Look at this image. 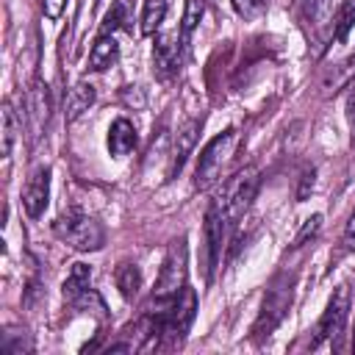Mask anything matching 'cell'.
I'll return each instance as SVG.
<instances>
[{"label": "cell", "mask_w": 355, "mask_h": 355, "mask_svg": "<svg viewBox=\"0 0 355 355\" xmlns=\"http://www.w3.org/2000/svg\"><path fill=\"white\" fill-rule=\"evenodd\" d=\"M22 130V116H17L11 100H3V158L11 155V147Z\"/></svg>", "instance_id": "ac0fdd59"}, {"label": "cell", "mask_w": 355, "mask_h": 355, "mask_svg": "<svg viewBox=\"0 0 355 355\" xmlns=\"http://www.w3.org/2000/svg\"><path fill=\"white\" fill-rule=\"evenodd\" d=\"M186 288V239H175L164 255V263H161V272H158V280H155V288L150 294V302H147V313H161L166 311L175 297Z\"/></svg>", "instance_id": "6da1fadb"}, {"label": "cell", "mask_w": 355, "mask_h": 355, "mask_svg": "<svg viewBox=\"0 0 355 355\" xmlns=\"http://www.w3.org/2000/svg\"><path fill=\"white\" fill-rule=\"evenodd\" d=\"M92 103H94V86L86 83V80L75 83V86L69 89V94H67V119L80 116L83 111H89Z\"/></svg>", "instance_id": "9a60e30c"}, {"label": "cell", "mask_w": 355, "mask_h": 355, "mask_svg": "<svg viewBox=\"0 0 355 355\" xmlns=\"http://www.w3.org/2000/svg\"><path fill=\"white\" fill-rule=\"evenodd\" d=\"M119 58V44L114 39V33H100L89 50V69L94 72H103L108 67H114Z\"/></svg>", "instance_id": "5bb4252c"}, {"label": "cell", "mask_w": 355, "mask_h": 355, "mask_svg": "<svg viewBox=\"0 0 355 355\" xmlns=\"http://www.w3.org/2000/svg\"><path fill=\"white\" fill-rule=\"evenodd\" d=\"M197 133H200V119H189V122H183V125L178 128V139H175V147H172V166H169V175H172V178L183 169L189 153L194 150Z\"/></svg>", "instance_id": "4fadbf2b"}, {"label": "cell", "mask_w": 355, "mask_h": 355, "mask_svg": "<svg viewBox=\"0 0 355 355\" xmlns=\"http://www.w3.org/2000/svg\"><path fill=\"white\" fill-rule=\"evenodd\" d=\"M64 302L78 308V311L97 313L100 319L108 316L103 297L92 288V269L86 263H72V269H69V275L64 280Z\"/></svg>", "instance_id": "52a82bcc"}, {"label": "cell", "mask_w": 355, "mask_h": 355, "mask_svg": "<svg viewBox=\"0 0 355 355\" xmlns=\"http://www.w3.org/2000/svg\"><path fill=\"white\" fill-rule=\"evenodd\" d=\"M164 14H166V0H144V6H141V33L153 36L161 28Z\"/></svg>", "instance_id": "44dd1931"}, {"label": "cell", "mask_w": 355, "mask_h": 355, "mask_svg": "<svg viewBox=\"0 0 355 355\" xmlns=\"http://www.w3.org/2000/svg\"><path fill=\"white\" fill-rule=\"evenodd\" d=\"M297 8H300V17H302L308 25L319 28V25H324V19H327L330 0H297Z\"/></svg>", "instance_id": "603a6c76"}, {"label": "cell", "mask_w": 355, "mask_h": 355, "mask_svg": "<svg viewBox=\"0 0 355 355\" xmlns=\"http://www.w3.org/2000/svg\"><path fill=\"white\" fill-rule=\"evenodd\" d=\"M322 227V216L319 214H313L311 219H305V225H302V230L297 233V239H294V247H302L305 244V239H311V236H316V230Z\"/></svg>", "instance_id": "484cf974"}, {"label": "cell", "mask_w": 355, "mask_h": 355, "mask_svg": "<svg viewBox=\"0 0 355 355\" xmlns=\"http://www.w3.org/2000/svg\"><path fill=\"white\" fill-rule=\"evenodd\" d=\"M136 141H139V136H136L133 122L125 116H116L108 128V153L114 158H125L128 153L136 150Z\"/></svg>", "instance_id": "7c38bea8"}, {"label": "cell", "mask_w": 355, "mask_h": 355, "mask_svg": "<svg viewBox=\"0 0 355 355\" xmlns=\"http://www.w3.org/2000/svg\"><path fill=\"white\" fill-rule=\"evenodd\" d=\"M230 3H233V11L244 19H258L269 8V0H230Z\"/></svg>", "instance_id": "d4e9b609"}, {"label": "cell", "mask_w": 355, "mask_h": 355, "mask_svg": "<svg viewBox=\"0 0 355 355\" xmlns=\"http://www.w3.org/2000/svg\"><path fill=\"white\" fill-rule=\"evenodd\" d=\"M180 33H161L153 44V72L158 80H169L180 69Z\"/></svg>", "instance_id": "ba28073f"}, {"label": "cell", "mask_w": 355, "mask_h": 355, "mask_svg": "<svg viewBox=\"0 0 355 355\" xmlns=\"http://www.w3.org/2000/svg\"><path fill=\"white\" fill-rule=\"evenodd\" d=\"M114 283H116V288H119V294L125 300H133L139 294V288H141V272H139V266L136 263H128V261L119 263L116 272H114Z\"/></svg>", "instance_id": "2e32d148"}, {"label": "cell", "mask_w": 355, "mask_h": 355, "mask_svg": "<svg viewBox=\"0 0 355 355\" xmlns=\"http://www.w3.org/2000/svg\"><path fill=\"white\" fill-rule=\"evenodd\" d=\"M116 28H128V3H125V0H116V3L111 6V11H108L105 19H103L100 33H114Z\"/></svg>", "instance_id": "cb8c5ba5"}, {"label": "cell", "mask_w": 355, "mask_h": 355, "mask_svg": "<svg viewBox=\"0 0 355 355\" xmlns=\"http://www.w3.org/2000/svg\"><path fill=\"white\" fill-rule=\"evenodd\" d=\"M355 25V0H344L333 14V42H347L349 31Z\"/></svg>", "instance_id": "d6986e66"}, {"label": "cell", "mask_w": 355, "mask_h": 355, "mask_svg": "<svg viewBox=\"0 0 355 355\" xmlns=\"http://www.w3.org/2000/svg\"><path fill=\"white\" fill-rule=\"evenodd\" d=\"M50 200V166H36L22 189V208L31 219H39Z\"/></svg>", "instance_id": "8fae6325"}, {"label": "cell", "mask_w": 355, "mask_h": 355, "mask_svg": "<svg viewBox=\"0 0 355 355\" xmlns=\"http://www.w3.org/2000/svg\"><path fill=\"white\" fill-rule=\"evenodd\" d=\"M347 122H349V130L355 136V83H352V89L347 94Z\"/></svg>", "instance_id": "f1b7e54d"}, {"label": "cell", "mask_w": 355, "mask_h": 355, "mask_svg": "<svg viewBox=\"0 0 355 355\" xmlns=\"http://www.w3.org/2000/svg\"><path fill=\"white\" fill-rule=\"evenodd\" d=\"M236 141H239V130H236V128H227V130H222L219 136H214V139L200 150V155H197V169H194V186H197V189H208V186L219 178V172H222L225 161L230 158Z\"/></svg>", "instance_id": "5b68a950"}, {"label": "cell", "mask_w": 355, "mask_h": 355, "mask_svg": "<svg viewBox=\"0 0 355 355\" xmlns=\"http://www.w3.org/2000/svg\"><path fill=\"white\" fill-rule=\"evenodd\" d=\"M341 244H344V252H352L355 250V208L344 225V236H341Z\"/></svg>", "instance_id": "4316f807"}, {"label": "cell", "mask_w": 355, "mask_h": 355, "mask_svg": "<svg viewBox=\"0 0 355 355\" xmlns=\"http://www.w3.org/2000/svg\"><path fill=\"white\" fill-rule=\"evenodd\" d=\"M202 11H205V3H202V0H186L183 19H180V39H183V44H189L194 28H197L200 19H202Z\"/></svg>", "instance_id": "7402d4cb"}, {"label": "cell", "mask_w": 355, "mask_h": 355, "mask_svg": "<svg viewBox=\"0 0 355 355\" xmlns=\"http://www.w3.org/2000/svg\"><path fill=\"white\" fill-rule=\"evenodd\" d=\"M291 291H294V275L280 272V275H275V277L269 280L266 294H263V302H261V313H258V319H255V324H252L255 338L269 336V333L283 322V316H286L288 308H291Z\"/></svg>", "instance_id": "277c9868"}, {"label": "cell", "mask_w": 355, "mask_h": 355, "mask_svg": "<svg viewBox=\"0 0 355 355\" xmlns=\"http://www.w3.org/2000/svg\"><path fill=\"white\" fill-rule=\"evenodd\" d=\"M53 230L64 244H69L78 252H94V250H100L105 244L103 225L94 216L83 214V211H67L64 216L55 219Z\"/></svg>", "instance_id": "3957f363"}, {"label": "cell", "mask_w": 355, "mask_h": 355, "mask_svg": "<svg viewBox=\"0 0 355 355\" xmlns=\"http://www.w3.org/2000/svg\"><path fill=\"white\" fill-rule=\"evenodd\" d=\"M349 305H352V297H349V288L347 286H338L322 313V319L316 322L313 327V336L308 341V349H319L324 344H336L338 336L344 333L347 327V319H349Z\"/></svg>", "instance_id": "8992f818"}, {"label": "cell", "mask_w": 355, "mask_h": 355, "mask_svg": "<svg viewBox=\"0 0 355 355\" xmlns=\"http://www.w3.org/2000/svg\"><path fill=\"white\" fill-rule=\"evenodd\" d=\"M25 119H28V130L33 136V141L42 139L47 119H50V89L42 80H33L28 94H25Z\"/></svg>", "instance_id": "9c48e42d"}, {"label": "cell", "mask_w": 355, "mask_h": 355, "mask_svg": "<svg viewBox=\"0 0 355 355\" xmlns=\"http://www.w3.org/2000/svg\"><path fill=\"white\" fill-rule=\"evenodd\" d=\"M352 75H355V55L347 58L344 64L333 67V69L322 78V89H324V94H336L341 86H347V83L352 80Z\"/></svg>", "instance_id": "ffe728a7"}, {"label": "cell", "mask_w": 355, "mask_h": 355, "mask_svg": "<svg viewBox=\"0 0 355 355\" xmlns=\"http://www.w3.org/2000/svg\"><path fill=\"white\" fill-rule=\"evenodd\" d=\"M255 189H258V169L255 166H244V169H239L233 178H227L222 183V189L216 191L211 205L227 219V225H233L250 208V202L255 197Z\"/></svg>", "instance_id": "7a4b0ae2"}, {"label": "cell", "mask_w": 355, "mask_h": 355, "mask_svg": "<svg viewBox=\"0 0 355 355\" xmlns=\"http://www.w3.org/2000/svg\"><path fill=\"white\" fill-rule=\"evenodd\" d=\"M33 349V341H31V333L25 327H6V333L0 336V352L6 355H22V352H31Z\"/></svg>", "instance_id": "e0dca14e"}, {"label": "cell", "mask_w": 355, "mask_h": 355, "mask_svg": "<svg viewBox=\"0 0 355 355\" xmlns=\"http://www.w3.org/2000/svg\"><path fill=\"white\" fill-rule=\"evenodd\" d=\"M225 230H227V219L208 205L205 211V222H202V241H205V280H211L219 255H222V241H225Z\"/></svg>", "instance_id": "30bf717a"}, {"label": "cell", "mask_w": 355, "mask_h": 355, "mask_svg": "<svg viewBox=\"0 0 355 355\" xmlns=\"http://www.w3.org/2000/svg\"><path fill=\"white\" fill-rule=\"evenodd\" d=\"M67 8V0H42V11L47 19H58Z\"/></svg>", "instance_id": "83f0119b"}]
</instances>
